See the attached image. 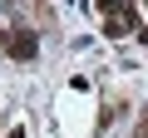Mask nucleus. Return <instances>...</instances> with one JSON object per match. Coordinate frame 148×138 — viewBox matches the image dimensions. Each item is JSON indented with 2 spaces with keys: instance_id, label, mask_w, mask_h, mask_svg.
Wrapping results in <instances>:
<instances>
[{
  "instance_id": "nucleus-1",
  "label": "nucleus",
  "mask_w": 148,
  "mask_h": 138,
  "mask_svg": "<svg viewBox=\"0 0 148 138\" xmlns=\"http://www.w3.org/2000/svg\"><path fill=\"white\" fill-rule=\"evenodd\" d=\"M133 30H138L133 5H123V10H114V15H104V35H109V40H123V35H133Z\"/></svg>"
},
{
  "instance_id": "nucleus-2",
  "label": "nucleus",
  "mask_w": 148,
  "mask_h": 138,
  "mask_svg": "<svg viewBox=\"0 0 148 138\" xmlns=\"http://www.w3.org/2000/svg\"><path fill=\"white\" fill-rule=\"evenodd\" d=\"M10 54L30 59V54H35V35H15V40H10Z\"/></svg>"
},
{
  "instance_id": "nucleus-3",
  "label": "nucleus",
  "mask_w": 148,
  "mask_h": 138,
  "mask_svg": "<svg viewBox=\"0 0 148 138\" xmlns=\"http://www.w3.org/2000/svg\"><path fill=\"white\" fill-rule=\"evenodd\" d=\"M138 40H143V44H148V25H143V30H138Z\"/></svg>"
},
{
  "instance_id": "nucleus-4",
  "label": "nucleus",
  "mask_w": 148,
  "mask_h": 138,
  "mask_svg": "<svg viewBox=\"0 0 148 138\" xmlns=\"http://www.w3.org/2000/svg\"><path fill=\"white\" fill-rule=\"evenodd\" d=\"M10 138H25V133H20V128H15V133H10Z\"/></svg>"
}]
</instances>
